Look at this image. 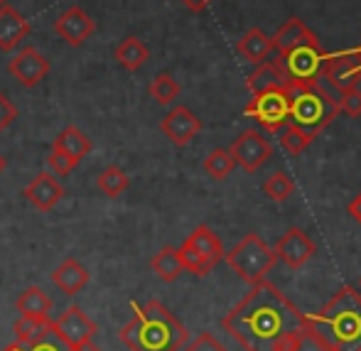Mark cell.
I'll use <instances>...</instances> for the list:
<instances>
[{
    "instance_id": "cell-1",
    "label": "cell",
    "mask_w": 361,
    "mask_h": 351,
    "mask_svg": "<svg viewBox=\"0 0 361 351\" xmlns=\"http://www.w3.org/2000/svg\"><path fill=\"white\" fill-rule=\"evenodd\" d=\"M310 319L273 283L251 285L243 300L221 319V327L246 351H290Z\"/></svg>"
},
{
    "instance_id": "cell-2",
    "label": "cell",
    "mask_w": 361,
    "mask_h": 351,
    "mask_svg": "<svg viewBox=\"0 0 361 351\" xmlns=\"http://www.w3.org/2000/svg\"><path fill=\"white\" fill-rule=\"evenodd\" d=\"M118 337L130 351H180L190 342L185 324L160 300H150L135 309V317L121 329Z\"/></svg>"
},
{
    "instance_id": "cell-3",
    "label": "cell",
    "mask_w": 361,
    "mask_h": 351,
    "mask_svg": "<svg viewBox=\"0 0 361 351\" xmlns=\"http://www.w3.org/2000/svg\"><path fill=\"white\" fill-rule=\"evenodd\" d=\"M312 329L329 351H357L361 347V292L344 285L332 300L307 314Z\"/></svg>"
},
{
    "instance_id": "cell-4",
    "label": "cell",
    "mask_w": 361,
    "mask_h": 351,
    "mask_svg": "<svg viewBox=\"0 0 361 351\" xmlns=\"http://www.w3.org/2000/svg\"><path fill=\"white\" fill-rule=\"evenodd\" d=\"M290 89V123L317 138L339 116V104L322 84L288 86Z\"/></svg>"
},
{
    "instance_id": "cell-5",
    "label": "cell",
    "mask_w": 361,
    "mask_h": 351,
    "mask_svg": "<svg viewBox=\"0 0 361 351\" xmlns=\"http://www.w3.org/2000/svg\"><path fill=\"white\" fill-rule=\"evenodd\" d=\"M224 261L228 263V268H231L243 283L256 285V283L266 281V276L273 271L278 258H276V251H273L258 233L251 231L248 236H243L231 251L224 253Z\"/></svg>"
},
{
    "instance_id": "cell-6",
    "label": "cell",
    "mask_w": 361,
    "mask_h": 351,
    "mask_svg": "<svg viewBox=\"0 0 361 351\" xmlns=\"http://www.w3.org/2000/svg\"><path fill=\"white\" fill-rule=\"evenodd\" d=\"M327 49L317 39V35H310L286 54H278V64H281L283 74L288 79V86H310L317 84L322 76V67L327 62Z\"/></svg>"
},
{
    "instance_id": "cell-7",
    "label": "cell",
    "mask_w": 361,
    "mask_h": 351,
    "mask_svg": "<svg viewBox=\"0 0 361 351\" xmlns=\"http://www.w3.org/2000/svg\"><path fill=\"white\" fill-rule=\"evenodd\" d=\"M243 113L256 121L266 133H278L290 123V89L273 86V89L258 91L246 104Z\"/></svg>"
},
{
    "instance_id": "cell-8",
    "label": "cell",
    "mask_w": 361,
    "mask_h": 351,
    "mask_svg": "<svg viewBox=\"0 0 361 351\" xmlns=\"http://www.w3.org/2000/svg\"><path fill=\"white\" fill-rule=\"evenodd\" d=\"M228 152H231L233 162H236L243 172L253 175V172H258L268 160H271L273 145H271V140L261 133V130L248 128L231 142Z\"/></svg>"
},
{
    "instance_id": "cell-9",
    "label": "cell",
    "mask_w": 361,
    "mask_h": 351,
    "mask_svg": "<svg viewBox=\"0 0 361 351\" xmlns=\"http://www.w3.org/2000/svg\"><path fill=\"white\" fill-rule=\"evenodd\" d=\"M52 324V332L67 349H76L86 342H94L96 322L79 307V304H69L62 314H59Z\"/></svg>"
},
{
    "instance_id": "cell-10",
    "label": "cell",
    "mask_w": 361,
    "mask_h": 351,
    "mask_svg": "<svg viewBox=\"0 0 361 351\" xmlns=\"http://www.w3.org/2000/svg\"><path fill=\"white\" fill-rule=\"evenodd\" d=\"M319 79H327V84L332 86L329 94H332L334 99H339V94H344V91L357 89L361 81V64H359L357 52L349 49V52L327 54V62H324Z\"/></svg>"
},
{
    "instance_id": "cell-11",
    "label": "cell",
    "mask_w": 361,
    "mask_h": 351,
    "mask_svg": "<svg viewBox=\"0 0 361 351\" xmlns=\"http://www.w3.org/2000/svg\"><path fill=\"white\" fill-rule=\"evenodd\" d=\"M49 69H52V62H49L37 47H32V44L23 47L18 54H13V59L8 62L10 76H13L23 89H35V86H39L47 79Z\"/></svg>"
},
{
    "instance_id": "cell-12",
    "label": "cell",
    "mask_w": 361,
    "mask_h": 351,
    "mask_svg": "<svg viewBox=\"0 0 361 351\" xmlns=\"http://www.w3.org/2000/svg\"><path fill=\"white\" fill-rule=\"evenodd\" d=\"M276 258L281 263H286L288 268L298 271L307 261H312V256L317 253V243L307 236V231L300 226H290L281 236V241L276 243Z\"/></svg>"
},
{
    "instance_id": "cell-13",
    "label": "cell",
    "mask_w": 361,
    "mask_h": 351,
    "mask_svg": "<svg viewBox=\"0 0 361 351\" xmlns=\"http://www.w3.org/2000/svg\"><path fill=\"white\" fill-rule=\"evenodd\" d=\"M160 130L165 133V138L177 147L190 145L192 140L200 135L202 121L195 111H190L187 106H172L160 121Z\"/></svg>"
},
{
    "instance_id": "cell-14",
    "label": "cell",
    "mask_w": 361,
    "mask_h": 351,
    "mask_svg": "<svg viewBox=\"0 0 361 351\" xmlns=\"http://www.w3.org/2000/svg\"><path fill=\"white\" fill-rule=\"evenodd\" d=\"M54 32H57L69 47H81V44L96 32V23L84 8L72 5V8H67L54 20Z\"/></svg>"
},
{
    "instance_id": "cell-15",
    "label": "cell",
    "mask_w": 361,
    "mask_h": 351,
    "mask_svg": "<svg viewBox=\"0 0 361 351\" xmlns=\"http://www.w3.org/2000/svg\"><path fill=\"white\" fill-rule=\"evenodd\" d=\"M23 195L27 197V202L37 211H52L54 207L62 202V197L67 195V192H64V187L59 185L52 172H39V175L25 187Z\"/></svg>"
},
{
    "instance_id": "cell-16",
    "label": "cell",
    "mask_w": 361,
    "mask_h": 351,
    "mask_svg": "<svg viewBox=\"0 0 361 351\" xmlns=\"http://www.w3.org/2000/svg\"><path fill=\"white\" fill-rule=\"evenodd\" d=\"M30 32H32V25L18 8H13L10 3L0 5V49L3 52H13L15 47H20V42L27 39Z\"/></svg>"
},
{
    "instance_id": "cell-17",
    "label": "cell",
    "mask_w": 361,
    "mask_h": 351,
    "mask_svg": "<svg viewBox=\"0 0 361 351\" xmlns=\"http://www.w3.org/2000/svg\"><path fill=\"white\" fill-rule=\"evenodd\" d=\"M52 283L57 290H62L64 295H69V297H74V295H79L81 290L89 285L91 276L89 271H86L84 266H81L76 258H64L62 263H59L57 268L52 271Z\"/></svg>"
},
{
    "instance_id": "cell-18",
    "label": "cell",
    "mask_w": 361,
    "mask_h": 351,
    "mask_svg": "<svg viewBox=\"0 0 361 351\" xmlns=\"http://www.w3.org/2000/svg\"><path fill=\"white\" fill-rule=\"evenodd\" d=\"M15 309H18L20 317H30V319H49L52 312V297L44 292L37 285H30L15 300Z\"/></svg>"
},
{
    "instance_id": "cell-19",
    "label": "cell",
    "mask_w": 361,
    "mask_h": 351,
    "mask_svg": "<svg viewBox=\"0 0 361 351\" xmlns=\"http://www.w3.org/2000/svg\"><path fill=\"white\" fill-rule=\"evenodd\" d=\"M185 243L195 248V251L200 253V256L204 258L212 268H216L219 261H224V253H226L221 246V241H219V236L212 231L209 226H207V223H200V226H197L195 231L185 238Z\"/></svg>"
},
{
    "instance_id": "cell-20",
    "label": "cell",
    "mask_w": 361,
    "mask_h": 351,
    "mask_svg": "<svg viewBox=\"0 0 361 351\" xmlns=\"http://www.w3.org/2000/svg\"><path fill=\"white\" fill-rule=\"evenodd\" d=\"M52 150L64 152V155L72 157L76 165H79V162L84 160L91 150H94V142H91V138L81 128H76V125H67V128H62V133L54 138Z\"/></svg>"
},
{
    "instance_id": "cell-21",
    "label": "cell",
    "mask_w": 361,
    "mask_h": 351,
    "mask_svg": "<svg viewBox=\"0 0 361 351\" xmlns=\"http://www.w3.org/2000/svg\"><path fill=\"white\" fill-rule=\"evenodd\" d=\"M236 52L243 62L248 64H261L268 59V54L273 52V42L263 30L258 27H251L241 39L236 42Z\"/></svg>"
},
{
    "instance_id": "cell-22",
    "label": "cell",
    "mask_w": 361,
    "mask_h": 351,
    "mask_svg": "<svg viewBox=\"0 0 361 351\" xmlns=\"http://www.w3.org/2000/svg\"><path fill=\"white\" fill-rule=\"evenodd\" d=\"M114 59L121 69L138 71L147 59H150V49H147V44L143 42V39L135 37V35H130V37H126L123 42L114 49Z\"/></svg>"
},
{
    "instance_id": "cell-23",
    "label": "cell",
    "mask_w": 361,
    "mask_h": 351,
    "mask_svg": "<svg viewBox=\"0 0 361 351\" xmlns=\"http://www.w3.org/2000/svg\"><path fill=\"white\" fill-rule=\"evenodd\" d=\"M246 86L251 94H258V91L273 89V86H288V79L283 74L278 59H266V62L256 64V69L248 74Z\"/></svg>"
},
{
    "instance_id": "cell-24",
    "label": "cell",
    "mask_w": 361,
    "mask_h": 351,
    "mask_svg": "<svg viewBox=\"0 0 361 351\" xmlns=\"http://www.w3.org/2000/svg\"><path fill=\"white\" fill-rule=\"evenodd\" d=\"M310 35H312V30H310L302 20L288 18L286 23L281 25V30L271 37V42H273V49H276L278 54H286L288 49H293L295 44H300L305 37H310Z\"/></svg>"
},
{
    "instance_id": "cell-25",
    "label": "cell",
    "mask_w": 361,
    "mask_h": 351,
    "mask_svg": "<svg viewBox=\"0 0 361 351\" xmlns=\"http://www.w3.org/2000/svg\"><path fill=\"white\" fill-rule=\"evenodd\" d=\"M150 268L162 283H175L177 278L185 273V266H182V261H180V253H177V248H172V246L160 248V251L152 256Z\"/></svg>"
},
{
    "instance_id": "cell-26",
    "label": "cell",
    "mask_w": 361,
    "mask_h": 351,
    "mask_svg": "<svg viewBox=\"0 0 361 351\" xmlns=\"http://www.w3.org/2000/svg\"><path fill=\"white\" fill-rule=\"evenodd\" d=\"M52 319H30V317H20L15 322V342L25 344V347H32L39 339H44L52 332Z\"/></svg>"
},
{
    "instance_id": "cell-27",
    "label": "cell",
    "mask_w": 361,
    "mask_h": 351,
    "mask_svg": "<svg viewBox=\"0 0 361 351\" xmlns=\"http://www.w3.org/2000/svg\"><path fill=\"white\" fill-rule=\"evenodd\" d=\"M96 187H99L106 197L116 199V197H121L130 187V177L126 175L118 165H109L106 170L99 172V177H96Z\"/></svg>"
},
{
    "instance_id": "cell-28",
    "label": "cell",
    "mask_w": 361,
    "mask_h": 351,
    "mask_svg": "<svg viewBox=\"0 0 361 351\" xmlns=\"http://www.w3.org/2000/svg\"><path fill=\"white\" fill-rule=\"evenodd\" d=\"M147 94H150V99L155 101V104L170 106L180 99V84H177V79L172 74L160 71V74L150 81V86H147Z\"/></svg>"
},
{
    "instance_id": "cell-29",
    "label": "cell",
    "mask_w": 361,
    "mask_h": 351,
    "mask_svg": "<svg viewBox=\"0 0 361 351\" xmlns=\"http://www.w3.org/2000/svg\"><path fill=\"white\" fill-rule=\"evenodd\" d=\"M202 167H204V172L212 177V180L221 182L231 175L233 167H236V162H233V157L228 150H224V147H214V150L204 157V165Z\"/></svg>"
},
{
    "instance_id": "cell-30",
    "label": "cell",
    "mask_w": 361,
    "mask_h": 351,
    "mask_svg": "<svg viewBox=\"0 0 361 351\" xmlns=\"http://www.w3.org/2000/svg\"><path fill=\"white\" fill-rule=\"evenodd\" d=\"M278 135H281V145H283V150L290 152V155H302L305 150H307L310 145H312V135L310 133H305L302 128H298L295 123H288L286 128H281L278 130Z\"/></svg>"
},
{
    "instance_id": "cell-31",
    "label": "cell",
    "mask_w": 361,
    "mask_h": 351,
    "mask_svg": "<svg viewBox=\"0 0 361 351\" xmlns=\"http://www.w3.org/2000/svg\"><path fill=\"white\" fill-rule=\"evenodd\" d=\"M263 192H266L273 202H288L290 197H293V192H295V182L290 180L286 172H276V175H271L266 180Z\"/></svg>"
},
{
    "instance_id": "cell-32",
    "label": "cell",
    "mask_w": 361,
    "mask_h": 351,
    "mask_svg": "<svg viewBox=\"0 0 361 351\" xmlns=\"http://www.w3.org/2000/svg\"><path fill=\"white\" fill-rule=\"evenodd\" d=\"M177 253H180V261H182V266H185V271L195 273V276L204 278V276H209V273L214 271V268H212L209 263H207L204 258L195 251V248L187 246V243H182V246L177 248Z\"/></svg>"
},
{
    "instance_id": "cell-33",
    "label": "cell",
    "mask_w": 361,
    "mask_h": 351,
    "mask_svg": "<svg viewBox=\"0 0 361 351\" xmlns=\"http://www.w3.org/2000/svg\"><path fill=\"white\" fill-rule=\"evenodd\" d=\"M290 351H329V349L324 347V342L312 329V324H307V329H302V332L298 334V339H295V344Z\"/></svg>"
},
{
    "instance_id": "cell-34",
    "label": "cell",
    "mask_w": 361,
    "mask_h": 351,
    "mask_svg": "<svg viewBox=\"0 0 361 351\" xmlns=\"http://www.w3.org/2000/svg\"><path fill=\"white\" fill-rule=\"evenodd\" d=\"M47 165H49V172H52L54 177H69L74 172L76 162L72 160V157L64 155V152L52 150L47 155Z\"/></svg>"
},
{
    "instance_id": "cell-35",
    "label": "cell",
    "mask_w": 361,
    "mask_h": 351,
    "mask_svg": "<svg viewBox=\"0 0 361 351\" xmlns=\"http://www.w3.org/2000/svg\"><path fill=\"white\" fill-rule=\"evenodd\" d=\"M337 104H339V113H347V116H352V118H359V116H361V91H359V86H357V89H349V91H344V94H339Z\"/></svg>"
},
{
    "instance_id": "cell-36",
    "label": "cell",
    "mask_w": 361,
    "mask_h": 351,
    "mask_svg": "<svg viewBox=\"0 0 361 351\" xmlns=\"http://www.w3.org/2000/svg\"><path fill=\"white\" fill-rule=\"evenodd\" d=\"M185 351H226L224 344L216 337H212L209 332H202L200 337H195L190 344L185 347Z\"/></svg>"
},
{
    "instance_id": "cell-37",
    "label": "cell",
    "mask_w": 361,
    "mask_h": 351,
    "mask_svg": "<svg viewBox=\"0 0 361 351\" xmlns=\"http://www.w3.org/2000/svg\"><path fill=\"white\" fill-rule=\"evenodd\" d=\"M15 118H18V109H15L13 101L0 91V133H3L8 125H13Z\"/></svg>"
},
{
    "instance_id": "cell-38",
    "label": "cell",
    "mask_w": 361,
    "mask_h": 351,
    "mask_svg": "<svg viewBox=\"0 0 361 351\" xmlns=\"http://www.w3.org/2000/svg\"><path fill=\"white\" fill-rule=\"evenodd\" d=\"M27 351H69L67 347H64L62 342L57 339V334L49 332L44 339H39L37 344H32V347H27Z\"/></svg>"
},
{
    "instance_id": "cell-39",
    "label": "cell",
    "mask_w": 361,
    "mask_h": 351,
    "mask_svg": "<svg viewBox=\"0 0 361 351\" xmlns=\"http://www.w3.org/2000/svg\"><path fill=\"white\" fill-rule=\"evenodd\" d=\"M347 211H349V216H354V221L361 226V192L357 197H354L352 202H349V207H347Z\"/></svg>"
},
{
    "instance_id": "cell-40",
    "label": "cell",
    "mask_w": 361,
    "mask_h": 351,
    "mask_svg": "<svg viewBox=\"0 0 361 351\" xmlns=\"http://www.w3.org/2000/svg\"><path fill=\"white\" fill-rule=\"evenodd\" d=\"M180 3L185 5V8H190L192 13H202V10L212 3V0H180Z\"/></svg>"
},
{
    "instance_id": "cell-41",
    "label": "cell",
    "mask_w": 361,
    "mask_h": 351,
    "mask_svg": "<svg viewBox=\"0 0 361 351\" xmlns=\"http://www.w3.org/2000/svg\"><path fill=\"white\" fill-rule=\"evenodd\" d=\"M69 351H104V349H101V347H96L94 342H86V344H81V347L69 349Z\"/></svg>"
},
{
    "instance_id": "cell-42",
    "label": "cell",
    "mask_w": 361,
    "mask_h": 351,
    "mask_svg": "<svg viewBox=\"0 0 361 351\" xmlns=\"http://www.w3.org/2000/svg\"><path fill=\"white\" fill-rule=\"evenodd\" d=\"M0 351H27V347H25V344H20V342H13V344H8V347L0 349Z\"/></svg>"
},
{
    "instance_id": "cell-43",
    "label": "cell",
    "mask_w": 361,
    "mask_h": 351,
    "mask_svg": "<svg viewBox=\"0 0 361 351\" xmlns=\"http://www.w3.org/2000/svg\"><path fill=\"white\" fill-rule=\"evenodd\" d=\"M3 170H5V157L0 155V172H3Z\"/></svg>"
},
{
    "instance_id": "cell-44",
    "label": "cell",
    "mask_w": 361,
    "mask_h": 351,
    "mask_svg": "<svg viewBox=\"0 0 361 351\" xmlns=\"http://www.w3.org/2000/svg\"><path fill=\"white\" fill-rule=\"evenodd\" d=\"M354 52H357V57H359V64H361V44H359L357 49H354Z\"/></svg>"
},
{
    "instance_id": "cell-45",
    "label": "cell",
    "mask_w": 361,
    "mask_h": 351,
    "mask_svg": "<svg viewBox=\"0 0 361 351\" xmlns=\"http://www.w3.org/2000/svg\"><path fill=\"white\" fill-rule=\"evenodd\" d=\"M3 3H8V0H0V5H3Z\"/></svg>"
},
{
    "instance_id": "cell-46",
    "label": "cell",
    "mask_w": 361,
    "mask_h": 351,
    "mask_svg": "<svg viewBox=\"0 0 361 351\" xmlns=\"http://www.w3.org/2000/svg\"><path fill=\"white\" fill-rule=\"evenodd\" d=\"M359 290H361V278H359Z\"/></svg>"
},
{
    "instance_id": "cell-47",
    "label": "cell",
    "mask_w": 361,
    "mask_h": 351,
    "mask_svg": "<svg viewBox=\"0 0 361 351\" xmlns=\"http://www.w3.org/2000/svg\"><path fill=\"white\" fill-rule=\"evenodd\" d=\"M357 351H361V347H359V349H357Z\"/></svg>"
}]
</instances>
